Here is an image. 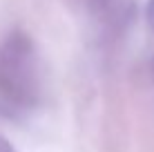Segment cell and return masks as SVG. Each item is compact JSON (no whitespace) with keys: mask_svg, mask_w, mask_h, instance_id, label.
Returning a JSON list of instances; mask_svg holds the SVG:
<instances>
[{"mask_svg":"<svg viewBox=\"0 0 154 152\" xmlns=\"http://www.w3.org/2000/svg\"><path fill=\"white\" fill-rule=\"evenodd\" d=\"M42 63L34 40L16 29L0 40V116L23 119L42 101Z\"/></svg>","mask_w":154,"mask_h":152,"instance_id":"1","label":"cell"},{"mask_svg":"<svg viewBox=\"0 0 154 152\" xmlns=\"http://www.w3.org/2000/svg\"><path fill=\"white\" fill-rule=\"evenodd\" d=\"M145 16H147V25H150V27H152V31H154V0H150V2H147Z\"/></svg>","mask_w":154,"mask_h":152,"instance_id":"2","label":"cell"},{"mask_svg":"<svg viewBox=\"0 0 154 152\" xmlns=\"http://www.w3.org/2000/svg\"><path fill=\"white\" fill-rule=\"evenodd\" d=\"M0 152H18V150H16L14 145L9 143V141L2 137V134H0Z\"/></svg>","mask_w":154,"mask_h":152,"instance_id":"3","label":"cell"},{"mask_svg":"<svg viewBox=\"0 0 154 152\" xmlns=\"http://www.w3.org/2000/svg\"><path fill=\"white\" fill-rule=\"evenodd\" d=\"M83 5H98V2H105V0H81Z\"/></svg>","mask_w":154,"mask_h":152,"instance_id":"4","label":"cell"},{"mask_svg":"<svg viewBox=\"0 0 154 152\" xmlns=\"http://www.w3.org/2000/svg\"><path fill=\"white\" fill-rule=\"evenodd\" d=\"M152 72H154V65H152Z\"/></svg>","mask_w":154,"mask_h":152,"instance_id":"5","label":"cell"}]
</instances>
